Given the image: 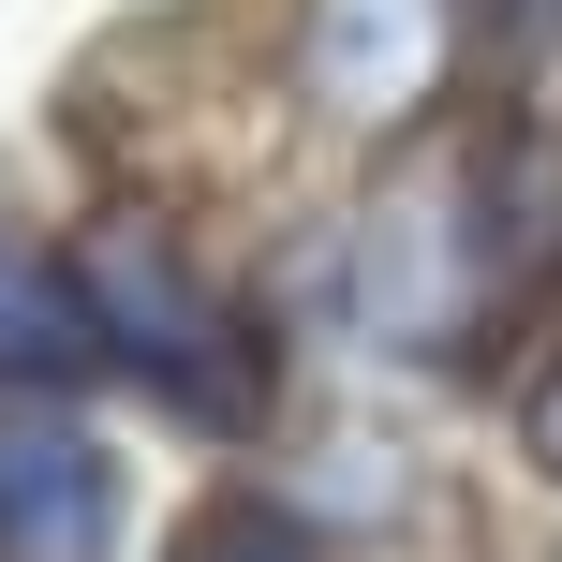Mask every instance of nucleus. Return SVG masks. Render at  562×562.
Returning a JSON list of instances; mask_svg holds the SVG:
<instances>
[{
    "instance_id": "nucleus-8",
    "label": "nucleus",
    "mask_w": 562,
    "mask_h": 562,
    "mask_svg": "<svg viewBox=\"0 0 562 562\" xmlns=\"http://www.w3.org/2000/svg\"><path fill=\"white\" fill-rule=\"evenodd\" d=\"M474 15H488L504 59H548V45H562V0H474Z\"/></svg>"
},
{
    "instance_id": "nucleus-5",
    "label": "nucleus",
    "mask_w": 562,
    "mask_h": 562,
    "mask_svg": "<svg viewBox=\"0 0 562 562\" xmlns=\"http://www.w3.org/2000/svg\"><path fill=\"white\" fill-rule=\"evenodd\" d=\"M0 385H104L89 370V311H75V267H59V237H30L15 207H0Z\"/></svg>"
},
{
    "instance_id": "nucleus-2",
    "label": "nucleus",
    "mask_w": 562,
    "mask_h": 562,
    "mask_svg": "<svg viewBox=\"0 0 562 562\" xmlns=\"http://www.w3.org/2000/svg\"><path fill=\"white\" fill-rule=\"evenodd\" d=\"M59 267H75V311H89V370H104L119 400H164L207 445H252L267 429V326H252V296L148 193L89 207V223L59 237Z\"/></svg>"
},
{
    "instance_id": "nucleus-3",
    "label": "nucleus",
    "mask_w": 562,
    "mask_h": 562,
    "mask_svg": "<svg viewBox=\"0 0 562 562\" xmlns=\"http://www.w3.org/2000/svg\"><path fill=\"white\" fill-rule=\"evenodd\" d=\"M474 0H281V89L326 148H415L459 89Z\"/></svg>"
},
{
    "instance_id": "nucleus-4",
    "label": "nucleus",
    "mask_w": 562,
    "mask_h": 562,
    "mask_svg": "<svg viewBox=\"0 0 562 562\" xmlns=\"http://www.w3.org/2000/svg\"><path fill=\"white\" fill-rule=\"evenodd\" d=\"M0 562H134V459L75 385H0Z\"/></svg>"
},
{
    "instance_id": "nucleus-1",
    "label": "nucleus",
    "mask_w": 562,
    "mask_h": 562,
    "mask_svg": "<svg viewBox=\"0 0 562 562\" xmlns=\"http://www.w3.org/2000/svg\"><path fill=\"white\" fill-rule=\"evenodd\" d=\"M562 267V148L548 134H445V148H385L326 252V311L356 356L459 385L504 340V311Z\"/></svg>"
},
{
    "instance_id": "nucleus-6",
    "label": "nucleus",
    "mask_w": 562,
    "mask_h": 562,
    "mask_svg": "<svg viewBox=\"0 0 562 562\" xmlns=\"http://www.w3.org/2000/svg\"><path fill=\"white\" fill-rule=\"evenodd\" d=\"M178 562H326V548H311L296 518H267V504H237V518H207V533L178 548Z\"/></svg>"
},
{
    "instance_id": "nucleus-7",
    "label": "nucleus",
    "mask_w": 562,
    "mask_h": 562,
    "mask_svg": "<svg viewBox=\"0 0 562 562\" xmlns=\"http://www.w3.org/2000/svg\"><path fill=\"white\" fill-rule=\"evenodd\" d=\"M518 459H533V474H562V356L518 385Z\"/></svg>"
}]
</instances>
